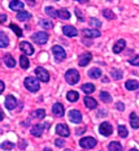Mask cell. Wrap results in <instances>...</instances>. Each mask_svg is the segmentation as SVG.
<instances>
[{
	"label": "cell",
	"instance_id": "4dcf8cb0",
	"mask_svg": "<svg viewBox=\"0 0 139 151\" xmlns=\"http://www.w3.org/2000/svg\"><path fill=\"white\" fill-rule=\"evenodd\" d=\"M100 99H102L104 103H110L112 102V96H110L109 93H107V91H102V93H100Z\"/></svg>",
	"mask_w": 139,
	"mask_h": 151
},
{
	"label": "cell",
	"instance_id": "b9f144b4",
	"mask_svg": "<svg viewBox=\"0 0 139 151\" xmlns=\"http://www.w3.org/2000/svg\"><path fill=\"white\" fill-rule=\"evenodd\" d=\"M116 108L118 109V111H124L125 109V106H124V103H116Z\"/></svg>",
	"mask_w": 139,
	"mask_h": 151
},
{
	"label": "cell",
	"instance_id": "9a60e30c",
	"mask_svg": "<svg viewBox=\"0 0 139 151\" xmlns=\"http://www.w3.org/2000/svg\"><path fill=\"white\" fill-rule=\"evenodd\" d=\"M25 7V4L21 1V0H12L9 3V8L13 9V11H22Z\"/></svg>",
	"mask_w": 139,
	"mask_h": 151
},
{
	"label": "cell",
	"instance_id": "7c38bea8",
	"mask_svg": "<svg viewBox=\"0 0 139 151\" xmlns=\"http://www.w3.org/2000/svg\"><path fill=\"white\" fill-rule=\"evenodd\" d=\"M64 106L61 104V103H55L52 107V113L56 116H59V117H62L64 116Z\"/></svg>",
	"mask_w": 139,
	"mask_h": 151
},
{
	"label": "cell",
	"instance_id": "681fc988",
	"mask_svg": "<svg viewBox=\"0 0 139 151\" xmlns=\"http://www.w3.org/2000/svg\"><path fill=\"white\" fill-rule=\"evenodd\" d=\"M80 1H81V3H87L88 0H80Z\"/></svg>",
	"mask_w": 139,
	"mask_h": 151
},
{
	"label": "cell",
	"instance_id": "484cf974",
	"mask_svg": "<svg viewBox=\"0 0 139 151\" xmlns=\"http://www.w3.org/2000/svg\"><path fill=\"white\" fill-rule=\"evenodd\" d=\"M66 98H68L69 102H77L80 95H78L77 91H69V93L66 94Z\"/></svg>",
	"mask_w": 139,
	"mask_h": 151
},
{
	"label": "cell",
	"instance_id": "52a82bcc",
	"mask_svg": "<svg viewBox=\"0 0 139 151\" xmlns=\"http://www.w3.org/2000/svg\"><path fill=\"white\" fill-rule=\"evenodd\" d=\"M99 132H100V134H103V136L108 137V136H110V134H112V132H113V128H112V125H110L109 122L104 121L103 124H100Z\"/></svg>",
	"mask_w": 139,
	"mask_h": 151
},
{
	"label": "cell",
	"instance_id": "3957f363",
	"mask_svg": "<svg viewBox=\"0 0 139 151\" xmlns=\"http://www.w3.org/2000/svg\"><path fill=\"white\" fill-rule=\"evenodd\" d=\"M33 40L37 43V45H44L48 40V34L44 33V31H39V33H35L33 35Z\"/></svg>",
	"mask_w": 139,
	"mask_h": 151
},
{
	"label": "cell",
	"instance_id": "836d02e7",
	"mask_svg": "<svg viewBox=\"0 0 139 151\" xmlns=\"http://www.w3.org/2000/svg\"><path fill=\"white\" fill-rule=\"evenodd\" d=\"M118 134H120V137H121V138H126V137H128L129 132H128V129H126L125 125H120V127H118Z\"/></svg>",
	"mask_w": 139,
	"mask_h": 151
},
{
	"label": "cell",
	"instance_id": "f546056e",
	"mask_svg": "<svg viewBox=\"0 0 139 151\" xmlns=\"http://www.w3.org/2000/svg\"><path fill=\"white\" fill-rule=\"evenodd\" d=\"M57 14L61 20H69V18H70V13H69V11H66V9H60L57 12Z\"/></svg>",
	"mask_w": 139,
	"mask_h": 151
},
{
	"label": "cell",
	"instance_id": "5bb4252c",
	"mask_svg": "<svg viewBox=\"0 0 139 151\" xmlns=\"http://www.w3.org/2000/svg\"><path fill=\"white\" fill-rule=\"evenodd\" d=\"M16 106H17V100H16V98L12 95H8L7 98H5V107H7L8 109H14Z\"/></svg>",
	"mask_w": 139,
	"mask_h": 151
},
{
	"label": "cell",
	"instance_id": "9c48e42d",
	"mask_svg": "<svg viewBox=\"0 0 139 151\" xmlns=\"http://www.w3.org/2000/svg\"><path fill=\"white\" fill-rule=\"evenodd\" d=\"M20 48H21V51L24 52L25 55H33L34 53V48H33V46H31L29 42H21L20 43Z\"/></svg>",
	"mask_w": 139,
	"mask_h": 151
},
{
	"label": "cell",
	"instance_id": "4316f807",
	"mask_svg": "<svg viewBox=\"0 0 139 151\" xmlns=\"http://www.w3.org/2000/svg\"><path fill=\"white\" fill-rule=\"evenodd\" d=\"M82 91L86 94H91L95 91V86H94L92 83H85L83 86H82Z\"/></svg>",
	"mask_w": 139,
	"mask_h": 151
},
{
	"label": "cell",
	"instance_id": "bcb514c9",
	"mask_svg": "<svg viewBox=\"0 0 139 151\" xmlns=\"http://www.w3.org/2000/svg\"><path fill=\"white\" fill-rule=\"evenodd\" d=\"M75 13H77V17L80 18V20H83V18H82V13H81L80 9H75Z\"/></svg>",
	"mask_w": 139,
	"mask_h": 151
},
{
	"label": "cell",
	"instance_id": "ba28073f",
	"mask_svg": "<svg viewBox=\"0 0 139 151\" xmlns=\"http://www.w3.org/2000/svg\"><path fill=\"white\" fill-rule=\"evenodd\" d=\"M69 120L72 122H74V124H80L82 121V115L80 111H77V109H72L70 112H69Z\"/></svg>",
	"mask_w": 139,
	"mask_h": 151
},
{
	"label": "cell",
	"instance_id": "7bdbcfd3",
	"mask_svg": "<svg viewBox=\"0 0 139 151\" xmlns=\"http://www.w3.org/2000/svg\"><path fill=\"white\" fill-rule=\"evenodd\" d=\"M56 146H59V147H62V146H64V145H65V142H64V141H62V139H56Z\"/></svg>",
	"mask_w": 139,
	"mask_h": 151
},
{
	"label": "cell",
	"instance_id": "4fadbf2b",
	"mask_svg": "<svg viewBox=\"0 0 139 151\" xmlns=\"http://www.w3.org/2000/svg\"><path fill=\"white\" fill-rule=\"evenodd\" d=\"M62 33H64L66 37H77L78 31H77V29H75V27L66 25V26L62 27Z\"/></svg>",
	"mask_w": 139,
	"mask_h": 151
},
{
	"label": "cell",
	"instance_id": "e575fe53",
	"mask_svg": "<svg viewBox=\"0 0 139 151\" xmlns=\"http://www.w3.org/2000/svg\"><path fill=\"white\" fill-rule=\"evenodd\" d=\"M110 76H112L113 80H121L122 78V72L118 70V69H113V70L110 72Z\"/></svg>",
	"mask_w": 139,
	"mask_h": 151
},
{
	"label": "cell",
	"instance_id": "60d3db41",
	"mask_svg": "<svg viewBox=\"0 0 139 151\" xmlns=\"http://www.w3.org/2000/svg\"><path fill=\"white\" fill-rule=\"evenodd\" d=\"M130 63L131 65H139V55L138 56H135V58H133V59H130Z\"/></svg>",
	"mask_w": 139,
	"mask_h": 151
},
{
	"label": "cell",
	"instance_id": "f6af8a7d",
	"mask_svg": "<svg viewBox=\"0 0 139 151\" xmlns=\"http://www.w3.org/2000/svg\"><path fill=\"white\" fill-rule=\"evenodd\" d=\"M4 89H5V85H4V82L3 81H0V94L4 91Z\"/></svg>",
	"mask_w": 139,
	"mask_h": 151
},
{
	"label": "cell",
	"instance_id": "2e32d148",
	"mask_svg": "<svg viewBox=\"0 0 139 151\" xmlns=\"http://www.w3.org/2000/svg\"><path fill=\"white\" fill-rule=\"evenodd\" d=\"M83 35L87 38H99L100 31L95 29H83Z\"/></svg>",
	"mask_w": 139,
	"mask_h": 151
},
{
	"label": "cell",
	"instance_id": "db71d44e",
	"mask_svg": "<svg viewBox=\"0 0 139 151\" xmlns=\"http://www.w3.org/2000/svg\"><path fill=\"white\" fill-rule=\"evenodd\" d=\"M52 1H57V0H52Z\"/></svg>",
	"mask_w": 139,
	"mask_h": 151
},
{
	"label": "cell",
	"instance_id": "ffe728a7",
	"mask_svg": "<svg viewBox=\"0 0 139 151\" xmlns=\"http://www.w3.org/2000/svg\"><path fill=\"white\" fill-rule=\"evenodd\" d=\"M8 45H9V39L7 34L0 31V48H5V47H8Z\"/></svg>",
	"mask_w": 139,
	"mask_h": 151
},
{
	"label": "cell",
	"instance_id": "d6986e66",
	"mask_svg": "<svg viewBox=\"0 0 139 151\" xmlns=\"http://www.w3.org/2000/svg\"><path fill=\"white\" fill-rule=\"evenodd\" d=\"M125 87L128 90H130V91L137 90V89H139V82L138 81H134V80H129V81H126Z\"/></svg>",
	"mask_w": 139,
	"mask_h": 151
},
{
	"label": "cell",
	"instance_id": "1f68e13d",
	"mask_svg": "<svg viewBox=\"0 0 139 151\" xmlns=\"http://www.w3.org/2000/svg\"><path fill=\"white\" fill-rule=\"evenodd\" d=\"M46 13L49 16V17H52V18H56V17H59V14H57V11H56L55 8H52V7H47L46 8Z\"/></svg>",
	"mask_w": 139,
	"mask_h": 151
},
{
	"label": "cell",
	"instance_id": "816d5d0a",
	"mask_svg": "<svg viewBox=\"0 0 139 151\" xmlns=\"http://www.w3.org/2000/svg\"><path fill=\"white\" fill-rule=\"evenodd\" d=\"M64 151H72L70 149H66V150H64Z\"/></svg>",
	"mask_w": 139,
	"mask_h": 151
},
{
	"label": "cell",
	"instance_id": "83f0119b",
	"mask_svg": "<svg viewBox=\"0 0 139 151\" xmlns=\"http://www.w3.org/2000/svg\"><path fill=\"white\" fill-rule=\"evenodd\" d=\"M109 151H122V146L120 142H110L108 146Z\"/></svg>",
	"mask_w": 139,
	"mask_h": 151
},
{
	"label": "cell",
	"instance_id": "7dc6e473",
	"mask_svg": "<svg viewBox=\"0 0 139 151\" xmlns=\"http://www.w3.org/2000/svg\"><path fill=\"white\" fill-rule=\"evenodd\" d=\"M25 146H26V142H24V141H22V142H20V147H21V149H24Z\"/></svg>",
	"mask_w": 139,
	"mask_h": 151
},
{
	"label": "cell",
	"instance_id": "d6a6232c",
	"mask_svg": "<svg viewBox=\"0 0 139 151\" xmlns=\"http://www.w3.org/2000/svg\"><path fill=\"white\" fill-rule=\"evenodd\" d=\"M31 116L35 119H43L44 116H46V111H44V109H37V111H34L31 113Z\"/></svg>",
	"mask_w": 139,
	"mask_h": 151
},
{
	"label": "cell",
	"instance_id": "f907efd6",
	"mask_svg": "<svg viewBox=\"0 0 139 151\" xmlns=\"http://www.w3.org/2000/svg\"><path fill=\"white\" fill-rule=\"evenodd\" d=\"M44 151H51V150H49V149H44Z\"/></svg>",
	"mask_w": 139,
	"mask_h": 151
},
{
	"label": "cell",
	"instance_id": "7a4b0ae2",
	"mask_svg": "<svg viewBox=\"0 0 139 151\" xmlns=\"http://www.w3.org/2000/svg\"><path fill=\"white\" fill-rule=\"evenodd\" d=\"M65 80L69 85H75L80 81V73L75 69H69L65 73Z\"/></svg>",
	"mask_w": 139,
	"mask_h": 151
},
{
	"label": "cell",
	"instance_id": "277c9868",
	"mask_svg": "<svg viewBox=\"0 0 139 151\" xmlns=\"http://www.w3.org/2000/svg\"><path fill=\"white\" fill-rule=\"evenodd\" d=\"M80 145L83 149H92V147L96 146V139L92 137H86V138H82L80 141Z\"/></svg>",
	"mask_w": 139,
	"mask_h": 151
},
{
	"label": "cell",
	"instance_id": "f1b7e54d",
	"mask_svg": "<svg viewBox=\"0 0 139 151\" xmlns=\"http://www.w3.org/2000/svg\"><path fill=\"white\" fill-rule=\"evenodd\" d=\"M20 64H21V68H24V69H27L29 68V59H27V56L26 55H21V58H20Z\"/></svg>",
	"mask_w": 139,
	"mask_h": 151
},
{
	"label": "cell",
	"instance_id": "30bf717a",
	"mask_svg": "<svg viewBox=\"0 0 139 151\" xmlns=\"http://www.w3.org/2000/svg\"><path fill=\"white\" fill-rule=\"evenodd\" d=\"M91 59H92V55H91L90 52H86V53H83V55L80 56L78 64H80V67H86L88 63L91 61Z\"/></svg>",
	"mask_w": 139,
	"mask_h": 151
},
{
	"label": "cell",
	"instance_id": "8fae6325",
	"mask_svg": "<svg viewBox=\"0 0 139 151\" xmlns=\"http://www.w3.org/2000/svg\"><path fill=\"white\" fill-rule=\"evenodd\" d=\"M56 132H57L59 136H62V137H69L70 132H69V128L66 127L65 124H59L56 127Z\"/></svg>",
	"mask_w": 139,
	"mask_h": 151
},
{
	"label": "cell",
	"instance_id": "74e56055",
	"mask_svg": "<svg viewBox=\"0 0 139 151\" xmlns=\"http://www.w3.org/2000/svg\"><path fill=\"white\" fill-rule=\"evenodd\" d=\"M9 26H11V29H12V30H13L14 33H16V35H17V37H22V30H21L18 26H16L14 24H11V25H9Z\"/></svg>",
	"mask_w": 139,
	"mask_h": 151
},
{
	"label": "cell",
	"instance_id": "f5cc1de1",
	"mask_svg": "<svg viewBox=\"0 0 139 151\" xmlns=\"http://www.w3.org/2000/svg\"><path fill=\"white\" fill-rule=\"evenodd\" d=\"M130 151H138V150H135V149H131Z\"/></svg>",
	"mask_w": 139,
	"mask_h": 151
},
{
	"label": "cell",
	"instance_id": "ab89813d",
	"mask_svg": "<svg viewBox=\"0 0 139 151\" xmlns=\"http://www.w3.org/2000/svg\"><path fill=\"white\" fill-rule=\"evenodd\" d=\"M90 24H91V26H95V27L102 26V22L99 20H96V18H90Z\"/></svg>",
	"mask_w": 139,
	"mask_h": 151
},
{
	"label": "cell",
	"instance_id": "ee69618b",
	"mask_svg": "<svg viewBox=\"0 0 139 151\" xmlns=\"http://www.w3.org/2000/svg\"><path fill=\"white\" fill-rule=\"evenodd\" d=\"M5 20H7V16H5V14H0V24H4Z\"/></svg>",
	"mask_w": 139,
	"mask_h": 151
},
{
	"label": "cell",
	"instance_id": "c3c4849f",
	"mask_svg": "<svg viewBox=\"0 0 139 151\" xmlns=\"http://www.w3.org/2000/svg\"><path fill=\"white\" fill-rule=\"evenodd\" d=\"M3 119H4V113H3V111L0 109V121H1Z\"/></svg>",
	"mask_w": 139,
	"mask_h": 151
},
{
	"label": "cell",
	"instance_id": "7402d4cb",
	"mask_svg": "<svg viewBox=\"0 0 139 151\" xmlns=\"http://www.w3.org/2000/svg\"><path fill=\"white\" fill-rule=\"evenodd\" d=\"M130 124H131V128H134V129L139 128V117L134 112L130 113Z\"/></svg>",
	"mask_w": 139,
	"mask_h": 151
},
{
	"label": "cell",
	"instance_id": "d4e9b609",
	"mask_svg": "<svg viewBox=\"0 0 139 151\" xmlns=\"http://www.w3.org/2000/svg\"><path fill=\"white\" fill-rule=\"evenodd\" d=\"M88 76H90L91 78H94V80H96V78H99L100 76H102V70H100L99 68H94L88 72Z\"/></svg>",
	"mask_w": 139,
	"mask_h": 151
},
{
	"label": "cell",
	"instance_id": "8992f818",
	"mask_svg": "<svg viewBox=\"0 0 139 151\" xmlns=\"http://www.w3.org/2000/svg\"><path fill=\"white\" fill-rule=\"evenodd\" d=\"M52 52H53V55H55V59H56L57 61H62V60H64V59L66 58L65 51L62 50V47H60V46L52 47Z\"/></svg>",
	"mask_w": 139,
	"mask_h": 151
},
{
	"label": "cell",
	"instance_id": "d590c367",
	"mask_svg": "<svg viewBox=\"0 0 139 151\" xmlns=\"http://www.w3.org/2000/svg\"><path fill=\"white\" fill-rule=\"evenodd\" d=\"M103 16L105 18H108V20H113V18H115V13H113L110 9H104V11H103Z\"/></svg>",
	"mask_w": 139,
	"mask_h": 151
},
{
	"label": "cell",
	"instance_id": "e0dca14e",
	"mask_svg": "<svg viewBox=\"0 0 139 151\" xmlns=\"http://www.w3.org/2000/svg\"><path fill=\"white\" fill-rule=\"evenodd\" d=\"M85 104H86L87 108L94 109L97 107V102L94 98H91V96H85Z\"/></svg>",
	"mask_w": 139,
	"mask_h": 151
},
{
	"label": "cell",
	"instance_id": "603a6c76",
	"mask_svg": "<svg viewBox=\"0 0 139 151\" xmlns=\"http://www.w3.org/2000/svg\"><path fill=\"white\" fill-rule=\"evenodd\" d=\"M4 61H5V64H7L8 68H14L16 61H14V59L11 56V53H7V55L4 56Z\"/></svg>",
	"mask_w": 139,
	"mask_h": 151
},
{
	"label": "cell",
	"instance_id": "6da1fadb",
	"mask_svg": "<svg viewBox=\"0 0 139 151\" xmlns=\"http://www.w3.org/2000/svg\"><path fill=\"white\" fill-rule=\"evenodd\" d=\"M25 87L29 91H31V93H35L40 87L39 80H38L37 77H27L26 80H25Z\"/></svg>",
	"mask_w": 139,
	"mask_h": 151
},
{
	"label": "cell",
	"instance_id": "5b68a950",
	"mask_svg": "<svg viewBox=\"0 0 139 151\" xmlns=\"http://www.w3.org/2000/svg\"><path fill=\"white\" fill-rule=\"evenodd\" d=\"M35 74L38 76V80H40L42 82H48V81H49L48 72H47L44 68H42V67H39V68L35 69Z\"/></svg>",
	"mask_w": 139,
	"mask_h": 151
},
{
	"label": "cell",
	"instance_id": "8d00e7d4",
	"mask_svg": "<svg viewBox=\"0 0 139 151\" xmlns=\"http://www.w3.org/2000/svg\"><path fill=\"white\" fill-rule=\"evenodd\" d=\"M39 24L42 25L44 29H52V27H53V24L51 22V21H48V20H40Z\"/></svg>",
	"mask_w": 139,
	"mask_h": 151
},
{
	"label": "cell",
	"instance_id": "cb8c5ba5",
	"mask_svg": "<svg viewBox=\"0 0 139 151\" xmlns=\"http://www.w3.org/2000/svg\"><path fill=\"white\" fill-rule=\"evenodd\" d=\"M30 17H31V14L26 11H20V13H17V20H20V21H27V20H30Z\"/></svg>",
	"mask_w": 139,
	"mask_h": 151
},
{
	"label": "cell",
	"instance_id": "44dd1931",
	"mask_svg": "<svg viewBox=\"0 0 139 151\" xmlns=\"http://www.w3.org/2000/svg\"><path fill=\"white\" fill-rule=\"evenodd\" d=\"M43 133V127L42 125H34L33 128H31V134H33L34 137H40Z\"/></svg>",
	"mask_w": 139,
	"mask_h": 151
},
{
	"label": "cell",
	"instance_id": "f35d334b",
	"mask_svg": "<svg viewBox=\"0 0 139 151\" xmlns=\"http://www.w3.org/2000/svg\"><path fill=\"white\" fill-rule=\"evenodd\" d=\"M1 149L3 150H12V149H14V145L12 142H3L1 143Z\"/></svg>",
	"mask_w": 139,
	"mask_h": 151
},
{
	"label": "cell",
	"instance_id": "11a10c76",
	"mask_svg": "<svg viewBox=\"0 0 139 151\" xmlns=\"http://www.w3.org/2000/svg\"><path fill=\"white\" fill-rule=\"evenodd\" d=\"M29 1H31V0H29Z\"/></svg>",
	"mask_w": 139,
	"mask_h": 151
},
{
	"label": "cell",
	"instance_id": "ac0fdd59",
	"mask_svg": "<svg viewBox=\"0 0 139 151\" xmlns=\"http://www.w3.org/2000/svg\"><path fill=\"white\" fill-rule=\"evenodd\" d=\"M125 46H126V42L124 39L117 40V42H116V45L113 46V52H115V53H120L122 50L125 48Z\"/></svg>",
	"mask_w": 139,
	"mask_h": 151
}]
</instances>
